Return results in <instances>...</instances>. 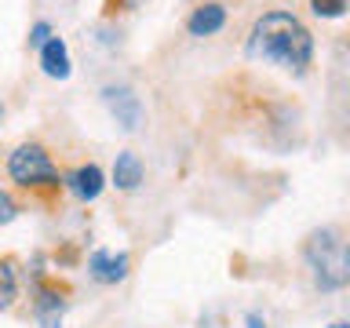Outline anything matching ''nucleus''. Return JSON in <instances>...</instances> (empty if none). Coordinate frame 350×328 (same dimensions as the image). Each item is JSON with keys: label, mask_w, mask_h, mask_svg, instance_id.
Wrapping results in <instances>:
<instances>
[{"label": "nucleus", "mask_w": 350, "mask_h": 328, "mask_svg": "<svg viewBox=\"0 0 350 328\" xmlns=\"http://www.w3.org/2000/svg\"><path fill=\"white\" fill-rule=\"evenodd\" d=\"M248 328H267V321L259 314H248Z\"/></svg>", "instance_id": "nucleus-15"}, {"label": "nucleus", "mask_w": 350, "mask_h": 328, "mask_svg": "<svg viewBox=\"0 0 350 328\" xmlns=\"http://www.w3.org/2000/svg\"><path fill=\"white\" fill-rule=\"evenodd\" d=\"M15 215H18L15 201H11V197H8L4 190H0V226H8V223H11V219H15Z\"/></svg>", "instance_id": "nucleus-14"}, {"label": "nucleus", "mask_w": 350, "mask_h": 328, "mask_svg": "<svg viewBox=\"0 0 350 328\" xmlns=\"http://www.w3.org/2000/svg\"><path fill=\"white\" fill-rule=\"evenodd\" d=\"M62 310H66L62 295L40 292V299H37V321H40V328H62Z\"/></svg>", "instance_id": "nucleus-10"}, {"label": "nucleus", "mask_w": 350, "mask_h": 328, "mask_svg": "<svg viewBox=\"0 0 350 328\" xmlns=\"http://www.w3.org/2000/svg\"><path fill=\"white\" fill-rule=\"evenodd\" d=\"M332 328H350V325H343V321H339V325H332Z\"/></svg>", "instance_id": "nucleus-17"}, {"label": "nucleus", "mask_w": 350, "mask_h": 328, "mask_svg": "<svg viewBox=\"0 0 350 328\" xmlns=\"http://www.w3.org/2000/svg\"><path fill=\"white\" fill-rule=\"evenodd\" d=\"M8 175L18 186H55L59 182V172L48 157V150L37 146V142H26L8 157Z\"/></svg>", "instance_id": "nucleus-3"}, {"label": "nucleus", "mask_w": 350, "mask_h": 328, "mask_svg": "<svg viewBox=\"0 0 350 328\" xmlns=\"http://www.w3.org/2000/svg\"><path fill=\"white\" fill-rule=\"evenodd\" d=\"M226 26V11L223 4H201L190 15V22H186V29L193 33V37H212V33H219Z\"/></svg>", "instance_id": "nucleus-7"}, {"label": "nucleus", "mask_w": 350, "mask_h": 328, "mask_svg": "<svg viewBox=\"0 0 350 328\" xmlns=\"http://www.w3.org/2000/svg\"><path fill=\"white\" fill-rule=\"evenodd\" d=\"M48 40H51V26H48V22H37V26L29 29V44H33V48H44Z\"/></svg>", "instance_id": "nucleus-13"}, {"label": "nucleus", "mask_w": 350, "mask_h": 328, "mask_svg": "<svg viewBox=\"0 0 350 328\" xmlns=\"http://www.w3.org/2000/svg\"><path fill=\"white\" fill-rule=\"evenodd\" d=\"M18 295V277H15V266L11 259H0V310H8Z\"/></svg>", "instance_id": "nucleus-11"}, {"label": "nucleus", "mask_w": 350, "mask_h": 328, "mask_svg": "<svg viewBox=\"0 0 350 328\" xmlns=\"http://www.w3.org/2000/svg\"><path fill=\"white\" fill-rule=\"evenodd\" d=\"M248 55L259 62L281 66V70L303 73L314 59V37L288 11H267L248 33Z\"/></svg>", "instance_id": "nucleus-1"}, {"label": "nucleus", "mask_w": 350, "mask_h": 328, "mask_svg": "<svg viewBox=\"0 0 350 328\" xmlns=\"http://www.w3.org/2000/svg\"><path fill=\"white\" fill-rule=\"evenodd\" d=\"M142 161L135 157V153H117V161H113V186L117 190H139L142 186Z\"/></svg>", "instance_id": "nucleus-8"}, {"label": "nucleus", "mask_w": 350, "mask_h": 328, "mask_svg": "<svg viewBox=\"0 0 350 328\" xmlns=\"http://www.w3.org/2000/svg\"><path fill=\"white\" fill-rule=\"evenodd\" d=\"M146 0H124V8H142Z\"/></svg>", "instance_id": "nucleus-16"}, {"label": "nucleus", "mask_w": 350, "mask_h": 328, "mask_svg": "<svg viewBox=\"0 0 350 328\" xmlns=\"http://www.w3.org/2000/svg\"><path fill=\"white\" fill-rule=\"evenodd\" d=\"M303 259L321 292H339L350 284V241L336 226H321L306 237Z\"/></svg>", "instance_id": "nucleus-2"}, {"label": "nucleus", "mask_w": 350, "mask_h": 328, "mask_svg": "<svg viewBox=\"0 0 350 328\" xmlns=\"http://www.w3.org/2000/svg\"><path fill=\"white\" fill-rule=\"evenodd\" d=\"M66 186H70V193L77 197V201H95V197L103 193V186H106V175H103L98 164H84V168L66 175Z\"/></svg>", "instance_id": "nucleus-6"}, {"label": "nucleus", "mask_w": 350, "mask_h": 328, "mask_svg": "<svg viewBox=\"0 0 350 328\" xmlns=\"http://www.w3.org/2000/svg\"><path fill=\"white\" fill-rule=\"evenodd\" d=\"M40 66L48 77H55V81H66V77H70V51H66V44L59 37H51L40 48Z\"/></svg>", "instance_id": "nucleus-9"}, {"label": "nucleus", "mask_w": 350, "mask_h": 328, "mask_svg": "<svg viewBox=\"0 0 350 328\" xmlns=\"http://www.w3.org/2000/svg\"><path fill=\"white\" fill-rule=\"evenodd\" d=\"M103 102H106V109L113 113V120L124 131H135L142 124V102H139V95L131 92L128 84H109L103 92Z\"/></svg>", "instance_id": "nucleus-4"}, {"label": "nucleus", "mask_w": 350, "mask_h": 328, "mask_svg": "<svg viewBox=\"0 0 350 328\" xmlns=\"http://www.w3.org/2000/svg\"><path fill=\"white\" fill-rule=\"evenodd\" d=\"M128 266H131L128 251L98 248V251H92V259H88V273H92L95 281H103V284H117V281H124V277H128Z\"/></svg>", "instance_id": "nucleus-5"}, {"label": "nucleus", "mask_w": 350, "mask_h": 328, "mask_svg": "<svg viewBox=\"0 0 350 328\" xmlns=\"http://www.w3.org/2000/svg\"><path fill=\"white\" fill-rule=\"evenodd\" d=\"M314 4V15H321V18H339L343 11L350 8V0H310Z\"/></svg>", "instance_id": "nucleus-12"}]
</instances>
